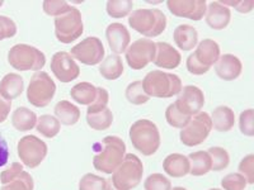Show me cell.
<instances>
[{"label": "cell", "mask_w": 254, "mask_h": 190, "mask_svg": "<svg viewBox=\"0 0 254 190\" xmlns=\"http://www.w3.org/2000/svg\"><path fill=\"white\" fill-rule=\"evenodd\" d=\"M101 146V148L94 146L93 166L101 173L113 174L126 156V143L117 136H107L102 140Z\"/></svg>", "instance_id": "cell-1"}, {"label": "cell", "mask_w": 254, "mask_h": 190, "mask_svg": "<svg viewBox=\"0 0 254 190\" xmlns=\"http://www.w3.org/2000/svg\"><path fill=\"white\" fill-rule=\"evenodd\" d=\"M141 83L144 92L150 98L168 99L178 95L182 90V80L178 75L160 70L149 72Z\"/></svg>", "instance_id": "cell-2"}, {"label": "cell", "mask_w": 254, "mask_h": 190, "mask_svg": "<svg viewBox=\"0 0 254 190\" xmlns=\"http://www.w3.org/2000/svg\"><path fill=\"white\" fill-rule=\"evenodd\" d=\"M128 24L140 35L154 38L165 31L167 17L159 9H137L128 17Z\"/></svg>", "instance_id": "cell-3"}, {"label": "cell", "mask_w": 254, "mask_h": 190, "mask_svg": "<svg viewBox=\"0 0 254 190\" xmlns=\"http://www.w3.org/2000/svg\"><path fill=\"white\" fill-rule=\"evenodd\" d=\"M130 140L136 150L144 156H151L160 147V133L154 122L139 119L131 126Z\"/></svg>", "instance_id": "cell-4"}, {"label": "cell", "mask_w": 254, "mask_h": 190, "mask_svg": "<svg viewBox=\"0 0 254 190\" xmlns=\"http://www.w3.org/2000/svg\"><path fill=\"white\" fill-rule=\"evenodd\" d=\"M144 175V165L133 153H127L124 161L112 174L111 184L116 190H131L141 183Z\"/></svg>", "instance_id": "cell-5"}, {"label": "cell", "mask_w": 254, "mask_h": 190, "mask_svg": "<svg viewBox=\"0 0 254 190\" xmlns=\"http://www.w3.org/2000/svg\"><path fill=\"white\" fill-rule=\"evenodd\" d=\"M8 62L18 71H40L46 63V56L36 47L19 44L9 49Z\"/></svg>", "instance_id": "cell-6"}, {"label": "cell", "mask_w": 254, "mask_h": 190, "mask_svg": "<svg viewBox=\"0 0 254 190\" xmlns=\"http://www.w3.org/2000/svg\"><path fill=\"white\" fill-rule=\"evenodd\" d=\"M220 57V46L214 40H203L197 46L196 51L187 57L188 72L192 75H203Z\"/></svg>", "instance_id": "cell-7"}, {"label": "cell", "mask_w": 254, "mask_h": 190, "mask_svg": "<svg viewBox=\"0 0 254 190\" xmlns=\"http://www.w3.org/2000/svg\"><path fill=\"white\" fill-rule=\"evenodd\" d=\"M56 93L55 81L45 71H37L31 78L27 89V100L33 107L45 108L52 101Z\"/></svg>", "instance_id": "cell-8"}, {"label": "cell", "mask_w": 254, "mask_h": 190, "mask_svg": "<svg viewBox=\"0 0 254 190\" xmlns=\"http://www.w3.org/2000/svg\"><path fill=\"white\" fill-rule=\"evenodd\" d=\"M212 130V122L206 112H199L190 118V123L181 130L179 139L185 146L194 147L203 143Z\"/></svg>", "instance_id": "cell-9"}, {"label": "cell", "mask_w": 254, "mask_h": 190, "mask_svg": "<svg viewBox=\"0 0 254 190\" xmlns=\"http://www.w3.org/2000/svg\"><path fill=\"white\" fill-rule=\"evenodd\" d=\"M83 32L84 24L79 9L72 6L67 13L55 18V36L61 44H71L83 35Z\"/></svg>", "instance_id": "cell-10"}, {"label": "cell", "mask_w": 254, "mask_h": 190, "mask_svg": "<svg viewBox=\"0 0 254 190\" xmlns=\"http://www.w3.org/2000/svg\"><path fill=\"white\" fill-rule=\"evenodd\" d=\"M47 144L36 136H24L18 142V156L20 161L29 169L40 166L47 156Z\"/></svg>", "instance_id": "cell-11"}, {"label": "cell", "mask_w": 254, "mask_h": 190, "mask_svg": "<svg viewBox=\"0 0 254 190\" xmlns=\"http://www.w3.org/2000/svg\"><path fill=\"white\" fill-rule=\"evenodd\" d=\"M156 46L149 38H140L132 42L126 49L127 65L132 70H141L153 62L155 57Z\"/></svg>", "instance_id": "cell-12"}, {"label": "cell", "mask_w": 254, "mask_h": 190, "mask_svg": "<svg viewBox=\"0 0 254 190\" xmlns=\"http://www.w3.org/2000/svg\"><path fill=\"white\" fill-rule=\"evenodd\" d=\"M104 46L102 41L97 37H88L79 42L71 48V57L79 62L94 66L104 60Z\"/></svg>", "instance_id": "cell-13"}, {"label": "cell", "mask_w": 254, "mask_h": 190, "mask_svg": "<svg viewBox=\"0 0 254 190\" xmlns=\"http://www.w3.org/2000/svg\"><path fill=\"white\" fill-rule=\"evenodd\" d=\"M50 67H51V71L54 72L55 78L64 84L71 83L80 75V69H79L78 63L75 62L70 53L65 51L56 52L55 55L52 56Z\"/></svg>", "instance_id": "cell-14"}, {"label": "cell", "mask_w": 254, "mask_h": 190, "mask_svg": "<svg viewBox=\"0 0 254 190\" xmlns=\"http://www.w3.org/2000/svg\"><path fill=\"white\" fill-rule=\"evenodd\" d=\"M181 112L188 117H193L205 105V94L198 87L194 85H187L182 88L181 93L178 94V99L174 101Z\"/></svg>", "instance_id": "cell-15"}, {"label": "cell", "mask_w": 254, "mask_h": 190, "mask_svg": "<svg viewBox=\"0 0 254 190\" xmlns=\"http://www.w3.org/2000/svg\"><path fill=\"white\" fill-rule=\"evenodd\" d=\"M167 6L176 17L198 22L206 14L207 3L205 0H169L167 1Z\"/></svg>", "instance_id": "cell-16"}, {"label": "cell", "mask_w": 254, "mask_h": 190, "mask_svg": "<svg viewBox=\"0 0 254 190\" xmlns=\"http://www.w3.org/2000/svg\"><path fill=\"white\" fill-rule=\"evenodd\" d=\"M106 37H107L108 45L115 55H121L128 48L131 42L130 32L124 24L112 23L106 29Z\"/></svg>", "instance_id": "cell-17"}, {"label": "cell", "mask_w": 254, "mask_h": 190, "mask_svg": "<svg viewBox=\"0 0 254 190\" xmlns=\"http://www.w3.org/2000/svg\"><path fill=\"white\" fill-rule=\"evenodd\" d=\"M243 65L239 57L231 53L220 56L215 63V72L221 80L233 81L242 75Z\"/></svg>", "instance_id": "cell-18"}, {"label": "cell", "mask_w": 254, "mask_h": 190, "mask_svg": "<svg viewBox=\"0 0 254 190\" xmlns=\"http://www.w3.org/2000/svg\"><path fill=\"white\" fill-rule=\"evenodd\" d=\"M156 52L153 62L160 69H177L181 65L182 56L172 45L167 42H156Z\"/></svg>", "instance_id": "cell-19"}, {"label": "cell", "mask_w": 254, "mask_h": 190, "mask_svg": "<svg viewBox=\"0 0 254 190\" xmlns=\"http://www.w3.org/2000/svg\"><path fill=\"white\" fill-rule=\"evenodd\" d=\"M231 12L229 6L222 5L219 1H211L206 8V23L215 31H221L230 23Z\"/></svg>", "instance_id": "cell-20"}, {"label": "cell", "mask_w": 254, "mask_h": 190, "mask_svg": "<svg viewBox=\"0 0 254 190\" xmlns=\"http://www.w3.org/2000/svg\"><path fill=\"white\" fill-rule=\"evenodd\" d=\"M163 169L172 178H183L190 174V160L182 153H171L165 157Z\"/></svg>", "instance_id": "cell-21"}, {"label": "cell", "mask_w": 254, "mask_h": 190, "mask_svg": "<svg viewBox=\"0 0 254 190\" xmlns=\"http://www.w3.org/2000/svg\"><path fill=\"white\" fill-rule=\"evenodd\" d=\"M174 42L182 51H190L198 44V32L190 24H181L174 29Z\"/></svg>", "instance_id": "cell-22"}, {"label": "cell", "mask_w": 254, "mask_h": 190, "mask_svg": "<svg viewBox=\"0 0 254 190\" xmlns=\"http://www.w3.org/2000/svg\"><path fill=\"white\" fill-rule=\"evenodd\" d=\"M210 118L212 122V127L217 132H229L233 130L235 124L234 110L226 105H220L215 108Z\"/></svg>", "instance_id": "cell-23"}, {"label": "cell", "mask_w": 254, "mask_h": 190, "mask_svg": "<svg viewBox=\"0 0 254 190\" xmlns=\"http://www.w3.org/2000/svg\"><path fill=\"white\" fill-rule=\"evenodd\" d=\"M23 78L18 74H6L0 81V94L3 95L6 100L12 101L13 99H17L23 93Z\"/></svg>", "instance_id": "cell-24"}, {"label": "cell", "mask_w": 254, "mask_h": 190, "mask_svg": "<svg viewBox=\"0 0 254 190\" xmlns=\"http://www.w3.org/2000/svg\"><path fill=\"white\" fill-rule=\"evenodd\" d=\"M54 112H55L56 118L64 126H74L80 119V110H79V108L67 100L59 101L55 105Z\"/></svg>", "instance_id": "cell-25"}, {"label": "cell", "mask_w": 254, "mask_h": 190, "mask_svg": "<svg viewBox=\"0 0 254 190\" xmlns=\"http://www.w3.org/2000/svg\"><path fill=\"white\" fill-rule=\"evenodd\" d=\"M37 115L35 112L26 107H19L12 114V124L19 132H27L33 130L37 124Z\"/></svg>", "instance_id": "cell-26"}, {"label": "cell", "mask_w": 254, "mask_h": 190, "mask_svg": "<svg viewBox=\"0 0 254 190\" xmlns=\"http://www.w3.org/2000/svg\"><path fill=\"white\" fill-rule=\"evenodd\" d=\"M99 74L106 80H117L124 74V62L119 55H110L99 66Z\"/></svg>", "instance_id": "cell-27"}, {"label": "cell", "mask_w": 254, "mask_h": 190, "mask_svg": "<svg viewBox=\"0 0 254 190\" xmlns=\"http://www.w3.org/2000/svg\"><path fill=\"white\" fill-rule=\"evenodd\" d=\"M190 174L193 176L206 175L211 171V157L207 151H197L188 156Z\"/></svg>", "instance_id": "cell-28"}, {"label": "cell", "mask_w": 254, "mask_h": 190, "mask_svg": "<svg viewBox=\"0 0 254 190\" xmlns=\"http://www.w3.org/2000/svg\"><path fill=\"white\" fill-rule=\"evenodd\" d=\"M70 96L81 105H90L97 96V88L90 83H79L71 88Z\"/></svg>", "instance_id": "cell-29"}, {"label": "cell", "mask_w": 254, "mask_h": 190, "mask_svg": "<svg viewBox=\"0 0 254 190\" xmlns=\"http://www.w3.org/2000/svg\"><path fill=\"white\" fill-rule=\"evenodd\" d=\"M36 130L38 133L46 137V139H54L59 135L61 130V123L54 115L44 114L37 119Z\"/></svg>", "instance_id": "cell-30"}, {"label": "cell", "mask_w": 254, "mask_h": 190, "mask_svg": "<svg viewBox=\"0 0 254 190\" xmlns=\"http://www.w3.org/2000/svg\"><path fill=\"white\" fill-rule=\"evenodd\" d=\"M88 126L95 131L108 130L113 123V114L110 108L101 110V112L88 113L87 114Z\"/></svg>", "instance_id": "cell-31"}, {"label": "cell", "mask_w": 254, "mask_h": 190, "mask_svg": "<svg viewBox=\"0 0 254 190\" xmlns=\"http://www.w3.org/2000/svg\"><path fill=\"white\" fill-rule=\"evenodd\" d=\"M125 96H126L127 101L133 105H142L150 100V96L144 92L141 81H133V83L128 84L125 90Z\"/></svg>", "instance_id": "cell-32"}, {"label": "cell", "mask_w": 254, "mask_h": 190, "mask_svg": "<svg viewBox=\"0 0 254 190\" xmlns=\"http://www.w3.org/2000/svg\"><path fill=\"white\" fill-rule=\"evenodd\" d=\"M208 155L211 157V170L221 171L230 164V156L229 152L222 147L214 146L208 148Z\"/></svg>", "instance_id": "cell-33"}, {"label": "cell", "mask_w": 254, "mask_h": 190, "mask_svg": "<svg viewBox=\"0 0 254 190\" xmlns=\"http://www.w3.org/2000/svg\"><path fill=\"white\" fill-rule=\"evenodd\" d=\"M35 182L33 178L27 171H22L14 178L10 179L6 184H4L0 190H33Z\"/></svg>", "instance_id": "cell-34"}, {"label": "cell", "mask_w": 254, "mask_h": 190, "mask_svg": "<svg viewBox=\"0 0 254 190\" xmlns=\"http://www.w3.org/2000/svg\"><path fill=\"white\" fill-rule=\"evenodd\" d=\"M190 118L192 117H188V115L183 114L181 110L177 108V105L174 103L169 104L165 110V119H167L168 124L172 126L173 128H179V130H182L190 123Z\"/></svg>", "instance_id": "cell-35"}, {"label": "cell", "mask_w": 254, "mask_h": 190, "mask_svg": "<svg viewBox=\"0 0 254 190\" xmlns=\"http://www.w3.org/2000/svg\"><path fill=\"white\" fill-rule=\"evenodd\" d=\"M133 3L131 0H110L107 1V13L112 18H125L132 12Z\"/></svg>", "instance_id": "cell-36"}, {"label": "cell", "mask_w": 254, "mask_h": 190, "mask_svg": "<svg viewBox=\"0 0 254 190\" xmlns=\"http://www.w3.org/2000/svg\"><path fill=\"white\" fill-rule=\"evenodd\" d=\"M145 190H172L171 180L163 174H151L144 183Z\"/></svg>", "instance_id": "cell-37"}, {"label": "cell", "mask_w": 254, "mask_h": 190, "mask_svg": "<svg viewBox=\"0 0 254 190\" xmlns=\"http://www.w3.org/2000/svg\"><path fill=\"white\" fill-rule=\"evenodd\" d=\"M79 190H106V179L94 174H85L79 182Z\"/></svg>", "instance_id": "cell-38"}, {"label": "cell", "mask_w": 254, "mask_h": 190, "mask_svg": "<svg viewBox=\"0 0 254 190\" xmlns=\"http://www.w3.org/2000/svg\"><path fill=\"white\" fill-rule=\"evenodd\" d=\"M221 187L224 190H244L247 187V180L242 174L231 173L222 178Z\"/></svg>", "instance_id": "cell-39"}, {"label": "cell", "mask_w": 254, "mask_h": 190, "mask_svg": "<svg viewBox=\"0 0 254 190\" xmlns=\"http://www.w3.org/2000/svg\"><path fill=\"white\" fill-rule=\"evenodd\" d=\"M71 8L72 6H70L66 1H63V0H46V1H44V12L47 15L55 18L67 13Z\"/></svg>", "instance_id": "cell-40"}, {"label": "cell", "mask_w": 254, "mask_h": 190, "mask_svg": "<svg viewBox=\"0 0 254 190\" xmlns=\"http://www.w3.org/2000/svg\"><path fill=\"white\" fill-rule=\"evenodd\" d=\"M239 128L240 132L247 137L254 136V110L247 109L240 113L239 117Z\"/></svg>", "instance_id": "cell-41"}, {"label": "cell", "mask_w": 254, "mask_h": 190, "mask_svg": "<svg viewBox=\"0 0 254 190\" xmlns=\"http://www.w3.org/2000/svg\"><path fill=\"white\" fill-rule=\"evenodd\" d=\"M108 101H110V94L104 88H97V96H95L94 101L90 105H88V113H95L101 112V110L108 108Z\"/></svg>", "instance_id": "cell-42"}, {"label": "cell", "mask_w": 254, "mask_h": 190, "mask_svg": "<svg viewBox=\"0 0 254 190\" xmlns=\"http://www.w3.org/2000/svg\"><path fill=\"white\" fill-rule=\"evenodd\" d=\"M239 174L247 180V184H254V155H247L239 164Z\"/></svg>", "instance_id": "cell-43"}, {"label": "cell", "mask_w": 254, "mask_h": 190, "mask_svg": "<svg viewBox=\"0 0 254 190\" xmlns=\"http://www.w3.org/2000/svg\"><path fill=\"white\" fill-rule=\"evenodd\" d=\"M17 35V24L5 15H0V41L12 38Z\"/></svg>", "instance_id": "cell-44"}, {"label": "cell", "mask_w": 254, "mask_h": 190, "mask_svg": "<svg viewBox=\"0 0 254 190\" xmlns=\"http://www.w3.org/2000/svg\"><path fill=\"white\" fill-rule=\"evenodd\" d=\"M22 171H23V165L19 164V162H13L6 170H4L1 173V175H0V183L3 185L6 184L10 179H13L15 175L22 173Z\"/></svg>", "instance_id": "cell-45"}, {"label": "cell", "mask_w": 254, "mask_h": 190, "mask_svg": "<svg viewBox=\"0 0 254 190\" xmlns=\"http://www.w3.org/2000/svg\"><path fill=\"white\" fill-rule=\"evenodd\" d=\"M221 3L222 5H230L234 6L239 13H249L252 12V9L254 6V1L253 0H248V1H219Z\"/></svg>", "instance_id": "cell-46"}, {"label": "cell", "mask_w": 254, "mask_h": 190, "mask_svg": "<svg viewBox=\"0 0 254 190\" xmlns=\"http://www.w3.org/2000/svg\"><path fill=\"white\" fill-rule=\"evenodd\" d=\"M10 108H12V101L6 100L3 95L0 94V123H4L8 118Z\"/></svg>", "instance_id": "cell-47"}, {"label": "cell", "mask_w": 254, "mask_h": 190, "mask_svg": "<svg viewBox=\"0 0 254 190\" xmlns=\"http://www.w3.org/2000/svg\"><path fill=\"white\" fill-rule=\"evenodd\" d=\"M9 160V148L8 143L4 137L0 135V167L5 166Z\"/></svg>", "instance_id": "cell-48"}, {"label": "cell", "mask_w": 254, "mask_h": 190, "mask_svg": "<svg viewBox=\"0 0 254 190\" xmlns=\"http://www.w3.org/2000/svg\"><path fill=\"white\" fill-rule=\"evenodd\" d=\"M172 190H187V189H186V188H182V187H176V188H173Z\"/></svg>", "instance_id": "cell-49"}, {"label": "cell", "mask_w": 254, "mask_h": 190, "mask_svg": "<svg viewBox=\"0 0 254 190\" xmlns=\"http://www.w3.org/2000/svg\"><path fill=\"white\" fill-rule=\"evenodd\" d=\"M3 4H4V1H1V0H0V6L3 5Z\"/></svg>", "instance_id": "cell-50"}, {"label": "cell", "mask_w": 254, "mask_h": 190, "mask_svg": "<svg viewBox=\"0 0 254 190\" xmlns=\"http://www.w3.org/2000/svg\"><path fill=\"white\" fill-rule=\"evenodd\" d=\"M210 190H220V189H216V188H215V189H210Z\"/></svg>", "instance_id": "cell-51"}]
</instances>
